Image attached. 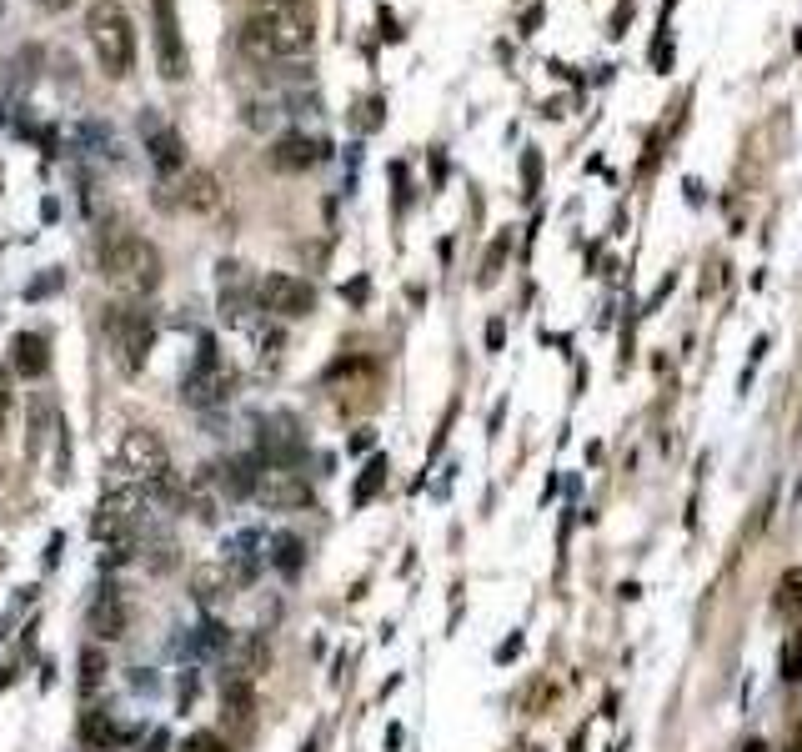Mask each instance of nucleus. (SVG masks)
Wrapping results in <instances>:
<instances>
[{"label": "nucleus", "mask_w": 802, "mask_h": 752, "mask_svg": "<svg viewBox=\"0 0 802 752\" xmlns=\"http://www.w3.org/2000/svg\"><path fill=\"white\" fill-rule=\"evenodd\" d=\"M256 301H261L271 316H281V321H296V316H306V311L316 306V286H311L306 276L271 271V276L256 286Z\"/></svg>", "instance_id": "nucleus-7"}, {"label": "nucleus", "mask_w": 802, "mask_h": 752, "mask_svg": "<svg viewBox=\"0 0 802 752\" xmlns=\"http://www.w3.org/2000/svg\"><path fill=\"white\" fill-rule=\"evenodd\" d=\"M11 361H16V371L26 376V382H41V376L51 371V341L41 331H21L11 341Z\"/></svg>", "instance_id": "nucleus-14"}, {"label": "nucleus", "mask_w": 802, "mask_h": 752, "mask_svg": "<svg viewBox=\"0 0 802 752\" xmlns=\"http://www.w3.org/2000/svg\"><path fill=\"white\" fill-rule=\"evenodd\" d=\"M106 672H111V667H106V652H101V647H86V652H81V697H96L101 682H106Z\"/></svg>", "instance_id": "nucleus-20"}, {"label": "nucleus", "mask_w": 802, "mask_h": 752, "mask_svg": "<svg viewBox=\"0 0 802 752\" xmlns=\"http://www.w3.org/2000/svg\"><path fill=\"white\" fill-rule=\"evenodd\" d=\"M41 6H46V11H66V6H71V0H41Z\"/></svg>", "instance_id": "nucleus-27"}, {"label": "nucleus", "mask_w": 802, "mask_h": 752, "mask_svg": "<svg viewBox=\"0 0 802 752\" xmlns=\"http://www.w3.org/2000/svg\"><path fill=\"white\" fill-rule=\"evenodd\" d=\"M86 36H91L106 76H111V81H126L131 66H136V26H131V16H126L121 0H96V6L86 11Z\"/></svg>", "instance_id": "nucleus-3"}, {"label": "nucleus", "mask_w": 802, "mask_h": 752, "mask_svg": "<svg viewBox=\"0 0 802 752\" xmlns=\"http://www.w3.org/2000/svg\"><path fill=\"white\" fill-rule=\"evenodd\" d=\"M527 191H537V156L527 151Z\"/></svg>", "instance_id": "nucleus-26"}, {"label": "nucleus", "mask_w": 802, "mask_h": 752, "mask_svg": "<svg viewBox=\"0 0 802 752\" xmlns=\"http://www.w3.org/2000/svg\"><path fill=\"white\" fill-rule=\"evenodd\" d=\"M231 387H236V371L216 356V341H201V356H196V366L186 371L181 397H186L191 407H221V402L231 397Z\"/></svg>", "instance_id": "nucleus-5"}, {"label": "nucleus", "mask_w": 802, "mask_h": 752, "mask_svg": "<svg viewBox=\"0 0 802 752\" xmlns=\"http://www.w3.org/2000/svg\"><path fill=\"white\" fill-rule=\"evenodd\" d=\"M256 547H261L256 537H241V542L226 552V562H231V577H236V582H251V577L261 572V562H266V557H261Z\"/></svg>", "instance_id": "nucleus-19"}, {"label": "nucleus", "mask_w": 802, "mask_h": 752, "mask_svg": "<svg viewBox=\"0 0 802 752\" xmlns=\"http://www.w3.org/2000/svg\"><path fill=\"white\" fill-rule=\"evenodd\" d=\"M226 587H231V577H226V567H201L196 572V597L211 607V602H221L226 597Z\"/></svg>", "instance_id": "nucleus-21"}, {"label": "nucleus", "mask_w": 802, "mask_h": 752, "mask_svg": "<svg viewBox=\"0 0 802 752\" xmlns=\"http://www.w3.org/2000/svg\"><path fill=\"white\" fill-rule=\"evenodd\" d=\"M301 457H306V442H301V432H296L291 417L261 422V447H256V462H261V467H301Z\"/></svg>", "instance_id": "nucleus-10"}, {"label": "nucleus", "mask_w": 802, "mask_h": 752, "mask_svg": "<svg viewBox=\"0 0 802 752\" xmlns=\"http://www.w3.org/2000/svg\"><path fill=\"white\" fill-rule=\"evenodd\" d=\"M251 712H256V682L226 672V682H221V717H226L231 727H246Z\"/></svg>", "instance_id": "nucleus-16"}, {"label": "nucleus", "mask_w": 802, "mask_h": 752, "mask_svg": "<svg viewBox=\"0 0 802 752\" xmlns=\"http://www.w3.org/2000/svg\"><path fill=\"white\" fill-rule=\"evenodd\" d=\"M281 577H301V567H306V542L296 537V532H281V537H271V557H266Z\"/></svg>", "instance_id": "nucleus-18"}, {"label": "nucleus", "mask_w": 802, "mask_h": 752, "mask_svg": "<svg viewBox=\"0 0 802 752\" xmlns=\"http://www.w3.org/2000/svg\"><path fill=\"white\" fill-rule=\"evenodd\" d=\"M126 597H121V587H101V597L91 602V632L101 637V642H121L126 637Z\"/></svg>", "instance_id": "nucleus-13"}, {"label": "nucleus", "mask_w": 802, "mask_h": 752, "mask_svg": "<svg viewBox=\"0 0 802 752\" xmlns=\"http://www.w3.org/2000/svg\"><path fill=\"white\" fill-rule=\"evenodd\" d=\"M101 276L126 296H146V291L161 286V251L146 236L116 231V236L101 241Z\"/></svg>", "instance_id": "nucleus-2"}, {"label": "nucleus", "mask_w": 802, "mask_h": 752, "mask_svg": "<svg viewBox=\"0 0 802 752\" xmlns=\"http://www.w3.org/2000/svg\"><path fill=\"white\" fill-rule=\"evenodd\" d=\"M381 482H386V457H371V462H366V472H361V482H356V492H351V497H356V507H366V502H371V492H376Z\"/></svg>", "instance_id": "nucleus-22"}, {"label": "nucleus", "mask_w": 802, "mask_h": 752, "mask_svg": "<svg viewBox=\"0 0 802 752\" xmlns=\"http://www.w3.org/2000/svg\"><path fill=\"white\" fill-rule=\"evenodd\" d=\"M316 26L306 0H256L241 21V51L251 61H296L311 56Z\"/></svg>", "instance_id": "nucleus-1"}, {"label": "nucleus", "mask_w": 802, "mask_h": 752, "mask_svg": "<svg viewBox=\"0 0 802 752\" xmlns=\"http://www.w3.org/2000/svg\"><path fill=\"white\" fill-rule=\"evenodd\" d=\"M502 256H507V236H502V241H497V246L487 251V266H482V281H492V276H497V266H502Z\"/></svg>", "instance_id": "nucleus-24"}, {"label": "nucleus", "mask_w": 802, "mask_h": 752, "mask_svg": "<svg viewBox=\"0 0 802 752\" xmlns=\"http://www.w3.org/2000/svg\"><path fill=\"white\" fill-rule=\"evenodd\" d=\"M141 131H146L151 166H156L161 176H181V171H186V141H181L171 126H161L156 116H141Z\"/></svg>", "instance_id": "nucleus-11"}, {"label": "nucleus", "mask_w": 802, "mask_h": 752, "mask_svg": "<svg viewBox=\"0 0 802 752\" xmlns=\"http://www.w3.org/2000/svg\"><path fill=\"white\" fill-rule=\"evenodd\" d=\"M176 201H181L186 211H196V216L221 211V181H216V171H181Z\"/></svg>", "instance_id": "nucleus-12"}, {"label": "nucleus", "mask_w": 802, "mask_h": 752, "mask_svg": "<svg viewBox=\"0 0 802 752\" xmlns=\"http://www.w3.org/2000/svg\"><path fill=\"white\" fill-rule=\"evenodd\" d=\"M121 467H126L131 477H141V482L161 477V472L171 467L161 432H151V427H131V432L121 437Z\"/></svg>", "instance_id": "nucleus-9"}, {"label": "nucleus", "mask_w": 802, "mask_h": 752, "mask_svg": "<svg viewBox=\"0 0 802 752\" xmlns=\"http://www.w3.org/2000/svg\"><path fill=\"white\" fill-rule=\"evenodd\" d=\"M151 31H156V66H161V76H166V81H181V76L191 71V56H186L176 0H151Z\"/></svg>", "instance_id": "nucleus-6"}, {"label": "nucleus", "mask_w": 802, "mask_h": 752, "mask_svg": "<svg viewBox=\"0 0 802 752\" xmlns=\"http://www.w3.org/2000/svg\"><path fill=\"white\" fill-rule=\"evenodd\" d=\"M216 472V487L226 492V497H251L256 492V477H261V462L256 457H226L221 467H211Z\"/></svg>", "instance_id": "nucleus-17"}, {"label": "nucleus", "mask_w": 802, "mask_h": 752, "mask_svg": "<svg viewBox=\"0 0 802 752\" xmlns=\"http://www.w3.org/2000/svg\"><path fill=\"white\" fill-rule=\"evenodd\" d=\"M251 497H256L261 507L291 512V507H306V502H311V482H306V472H296V467H261Z\"/></svg>", "instance_id": "nucleus-8"}, {"label": "nucleus", "mask_w": 802, "mask_h": 752, "mask_svg": "<svg viewBox=\"0 0 802 752\" xmlns=\"http://www.w3.org/2000/svg\"><path fill=\"white\" fill-rule=\"evenodd\" d=\"M191 647H196V652H226V647H231V632H226L221 622H201L196 637H191Z\"/></svg>", "instance_id": "nucleus-23"}, {"label": "nucleus", "mask_w": 802, "mask_h": 752, "mask_svg": "<svg viewBox=\"0 0 802 752\" xmlns=\"http://www.w3.org/2000/svg\"><path fill=\"white\" fill-rule=\"evenodd\" d=\"M321 151H326L321 141H311V136L291 131V136H281V141L271 146V166H276V171H291V176H296V171L316 166V161H321Z\"/></svg>", "instance_id": "nucleus-15"}, {"label": "nucleus", "mask_w": 802, "mask_h": 752, "mask_svg": "<svg viewBox=\"0 0 802 752\" xmlns=\"http://www.w3.org/2000/svg\"><path fill=\"white\" fill-rule=\"evenodd\" d=\"M191 752H221L216 737H191Z\"/></svg>", "instance_id": "nucleus-25"}, {"label": "nucleus", "mask_w": 802, "mask_h": 752, "mask_svg": "<svg viewBox=\"0 0 802 752\" xmlns=\"http://www.w3.org/2000/svg\"><path fill=\"white\" fill-rule=\"evenodd\" d=\"M101 331H106V346H111L116 366L136 376V371L146 366L151 346H156V321H151V311L136 306V301H111V306L101 311Z\"/></svg>", "instance_id": "nucleus-4"}]
</instances>
